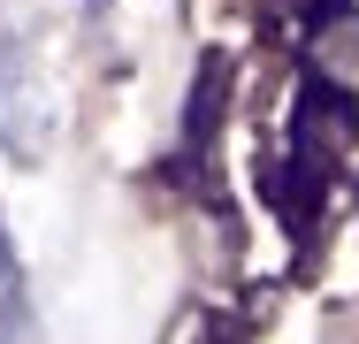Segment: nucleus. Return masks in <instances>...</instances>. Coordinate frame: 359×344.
Here are the masks:
<instances>
[{"label":"nucleus","instance_id":"nucleus-1","mask_svg":"<svg viewBox=\"0 0 359 344\" xmlns=\"http://www.w3.org/2000/svg\"><path fill=\"white\" fill-rule=\"evenodd\" d=\"M359 138V107L344 84H298V107H290V145H298V161H306V176H329L344 153H352Z\"/></svg>","mask_w":359,"mask_h":344},{"label":"nucleus","instance_id":"nucleus-2","mask_svg":"<svg viewBox=\"0 0 359 344\" xmlns=\"http://www.w3.org/2000/svg\"><path fill=\"white\" fill-rule=\"evenodd\" d=\"M46 131H54L46 84L31 77L23 54H0V145H8L15 161H39V153H46Z\"/></svg>","mask_w":359,"mask_h":344},{"label":"nucleus","instance_id":"nucleus-3","mask_svg":"<svg viewBox=\"0 0 359 344\" xmlns=\"http://www.w3.org/2000/svg\"><path fill=\"white\" fill-rule=\"evenodd\" d=\"M0 275H8V237H0Z\"/></svg>","mask_w":359,"mask_h":344}]
</instances>
